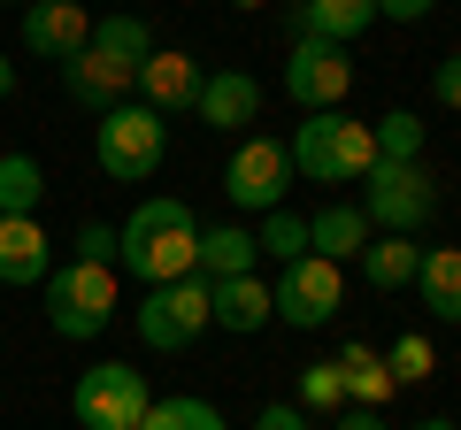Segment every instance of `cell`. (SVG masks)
I'll return each instance as SVG.
<instances>
[{
    "mask_svg": "<svg viewBox=\"0 0 461 430\" xmlns=\"http://www.w3.org/2000/svg\"><path fill=\"white\" fill-rule=\"evenodd\" d=\"M39 292H47V331L77 346V338H100L115 323L123 284H115V262H62V269H47Z\"/></svg>",
    "mask_w": 461,
    "mask_h": 430,
    "instance_id": "3957f363",
    "label": "cell"
},
{
    "mask_svg": "<svg viewBox=\"0 0 461 430\" xmlns=\"http://www.w3.org/2000/svg\"><path fill=\"white\" fill-rule=\"evenodd\" d=\"M362 215H369V231L423 238L430 215H438V177H430L423 162H369V177H362Z\"/></svg>",
    "mask_w": 461,
    "mask_h": 430,
    "instance_id": "5b68a950",
    "label": "cell"
},
{
    "mask_svg": "<svg viewBox=\"0 0 461 430\" xmlns=\"http://www.w3.org/2000/svg\"><path fill=\"white\" fill-rule=\"evenodd\" d=\"M369 246V215L362 200H323V208L308 215V254H323V262H354V254Z\"/></svg>",
    "mask_w": 461,
    "mask_h": 430,
    "instance_id": "2e32d148",
    "label": "cell"
},
{
    "mask_svg": "<svg viewBox=\"0 0 461 430\" xmlns=\"http://www.w3.org/2000/svg\"><path fill=\"white\" fill-rule=\"evenodd\" d=\"M254 262H262V246H254L247 223H215V231H200V246H193V277H208V284L247 277Z\"/></svg>",
    "mask_w": 461,
    "mask_h": 430,
    "instance_id": "d6986e66",
    "label": "cell"
},
{
    "mask_svg": "<svg viewBox=\"0 0 461 430\" xmlns=\"http://www.w3.org/2000/svg\"><path fill=\"white\" fill-rule=\"evenodd\" d=\"M254 430H308V415H300L293 399H269V408L254 415Z\"/></svg>",
    "mask_w": 461,
    "mask_h": 430,
    "instance_id": "1f68e13d",
    "label": "cell"
},
{
    "mask_svg": "<svg viewBox=\"0 0 461 430\" xmlns=\"http://www.w3.org/2000/svg\"><path fill=\"white\" fill-rule=\"evenodd\" d=\"M139 430H223V415H215L200 392H169V399H154V408H147V423H139Z\"/></svg>",
    "mask_w": 461,
    "mask_h": 430,
    "instance_id": "484cf974",
    "label": "cell"
},
{
    "mask_svg": "<svg viewBox=\"0 0 461 430\" xmlns=\"http://www.w3.org/2000/svg\"><path fill=\"white\" fill-rule=\"evenodd\" d=\"M415 430H461V423H454V415H423V423H415Z\"/></svg>",
    "mask_w": 461,
    "mask_h": 430,
    "instance_id": "e575fe53",
    "label": "cell"
},
{
    "mask_svg": "<svg viewBox=\"0 0 461 430\" xmlns=\"http://www.w3.org/2000/svg\"><path fill=\"white\" fill-rule=\"evenodd\" d=\"M62 93L77 100V108H93V116H108V108H123V100L139 93V69H123V62H108L100 47H85V54L62 62Z\"/></svg>",
    "mask_w": 461,
    "mask_h": 430,
    "instance_id": "7c38bea8",
    "label": "cell"
},
{
    "mask_svg": "<svg viewBox=\"0 0 461 430\" xmlns=\"http://www.w3.org/2000/svg\"><path fill=\"white\" fill-rule=\"evenodd\" d=\"M339 430H384V415H377V408H346Z\"/></svg>",
    "mask_w": 461,
    "mask_h": 430,
    "instance_id": "836d02e7",
    "label": "cell"
},
{
    "mask_svg": "<svg viewBox=\"0 0 461 430\" xmlns=\"http://www.w3.org/2000/svg\"><path fill=\"white\" fill-rule=\"evenodd\" d=\"M285 193H293V154H285V139H247V147L230 154L223 169V200L239 215H269L285 208Z\"/></svg>",
    "mask_w": 461,
    "mask_h": 430,
    "instance_id": "9c48e42d",
    "label": "cell"
},
{
    "mask_svg": "<svg viewBox=\"0 0 461 430\" xmlns=\"http://www.w3.org/2000/svg\"><path fill=\"white\" fill-rule=\"evenodd\" d=\"M430 93H438V108H454V116H461V54H446V62L430 69Z\"/></svg>",
    "mask_w": 461,
    "mask_h": 430,
    "instance_id": "f546056e",
    "label": "cell"
},
{
    "mask_svg": "<svg viewBox=\"0 0 461 430\" xmlns=\"http://www.w3.org/2000/svg\"><path fill=\"white\" fill-rule=\"evenodd\" d=\"M77 262H115V231L108 223H85L77 231Z\"/></svg>",
    "mask_w": 461,
    "mask_h": 430,
    "instance_id": "4dcf8cb0",
    "label": "cell"
},
{
    "mask_svg": "<svg viewBox=\"0 0 461 430\" xmlns=\"http://www.w3.org/2000/svg\"><path fill=\"white\" fill-rule=\"evenodd\" d=\"M193 246H200V223H193V208L169 200V193L139 200V208L123 215V231H115V262L131 269L147 292H154V284L193 277Z\"/></svg>",
    "mask_w": 461,
    "mask_h": 430,
    "instance_id": "6da1fadb",
    "label": "cell"
},
{
    "mask_svg": "<svg viewBox=\"0 0 461 430\" xmlns=\"http://www.w3.org/2000/svg\"><path fill=\"white\" fill-rule=\"evenodd\" d=\"M77 430H139L147 423V408H154V392H147V369H131V362H93L77 377Z\"/></svg>",
    "mask_w": 461,
    "mask_h": 430,
    "instance_id": "8992f818",
    "label": "cell"
},
{
    "mask_svg": "<svg viewBox=\"0 0 461 430\" xmlns=\"http://www.w3.org/2000/svg\"><path fill=\"white\" fill-rule=\"evenodd\" d=\"M193 116L208 123V131H247V123L262 116V85H254L247 69H215V77H200Z\"/></svg>",
    "mask_w": 461,
    "mask_h": 430,
    "instance_id": "5bb4252c",
    "label": "cell"
},
{
    "mask_svg": "<svg viewBox=\"0 0 461 430\" xmlns=\"http://www.w3.org/2000/svg\"><path fill=\"white\" fill-rule=\"evenodd\" d=\"M384 369H393V384H423V377H438V346H430L423 331H408V338H393Z\"/></svg>",
    "mask_w": 461,
    "mask_h": 430,
    "instance_id": "83f0119b",
    "label": "cell"
},
{
    "mask_svg": "<svg viewBox=\"0 0 461 430\" xmlns=\"http://www.w3.org/2000/svg\"><path fill=\"white\" fill-rule=\"evenodd\" d=\"M285 154H293V177L300 184H362L369 162H377V139H369L362 116L323 108V116H308L293 139H285Z\"/></svg>",
    "mask_w": 461,
    "mask_h": 430,
    "instance_id": "7a4b0ae2",
    "label": "cell"
},
{
    "mask_svg": "<svg viewBox=\"0 0 461 430\" xmlns=\"http://www.w3.org/2000/svg\"><path fill=\"white\" fill-rule=\"evenodd\" d=\"M254 246H262V262H300L308 254V215H285V208H269L262 215V231H254Z\"/></svg>",
    "mask_w": 461,
    "mask_h": 430,
    "instance_id": "4316f807",
    "label": "cell"
},
{
    "mask_svg": "<svg viewBox=\"0 0 461 430\" xmlns=\"http://www.w3.org/2000/svg\"><path fill=\"white\" fill-rule=\"evenodd\" d=\"M93 47L108 54V62H123V69H147L154 31H147V16H100L93 23Z\"/></svg>",
    "mask_w": 461,
    "mask_h": 430,
    "instance_id": "7402d4cb",
    "label": "cell"
},
{
    "mask_svg": "<svg viewBox=\"0 0 461 430\" xmlns=\"http://www.w3.org/2000/svg\"><path fill=\"white\" fill-rule=\"evenodd\" d=\"M54 238L39 231V215H0V284H47Z\"/></svg>",
    "mask_w": 461,
    "mask_h": 430,
    "instance_id": "9a60e30c",
    "label": "cell"
},
{
    "mask_svg": "<svg viewBox=\"0 0 461 430\" xmlns=\"http://www.w3.org/2000/svg\"><path fill=\"white\" fill-rule=\"evenodd\" d=\"M293 408H300V415H339V408H346V369H339V362H308V369H300Z\"/></svg>",
    "mask_w": 461,
    "mask_h": 430,
    "instance_id": "d4e9b609",
    "label": "cell"
},
{
    "mask_svg": "<svg viewBox=\"0 0 461 430\" xmlns=\"http://www.w3.org/2000/svg\"><path fill=\"white\" fill-rule=\"evenodd\" d=\"M47 200V169L32 154H0V215H39Z\"/></svg>",
    "mask_w": 461,
    "mask_h": 430,
    "instance_id": "603a6c76",
    "label": "cell"
},
{
    "mask_svg": "<svg viewBox=\"0 0 461 430\" xmlns=\"http://www.w3.org/2000/svg\"><path fill=\"white\" fill-rule=\"evenodd\" d=\"M430 8H438V0H377V16H384V23H423Z\"/></svg>",
    "mask_w": 461,
    "mask_h": 430,
    "instance_id": "d6a6232c",
    "label": "cell"
},
{
    "mask_svg": "<svg viewBox=\"0 0 461 430\" xmlns=\"http://www.w3.org/2000/svg\"><path fill=\"white\" fill-rule=\"evenodd\" d=\"M400 384H393V369L384 362H362V369H346V399H354V408H377L384 415V399H393Z\"/></svg>",
    "mask_w": 461,
    "mask_h": 430,
    "instance_id": "f1b7e54d",
    "label": "cell"
},
{
    "mask_svg": "<svg viewBox=\"0 0 461 430\" xmlns=\"http://www.w3.org/2000/svg\"><path fill=\"white\" fill-rule=\"evenodd\" d=\"M0 8H16V0H0Z\"/></svg>",
    "mask_w": 461,
    "mask_h": 430,
    "instance_id": "8d00e7d4",
    "label": "cell"
},
{
    "mask_svg": "<svg viewBox=\"0 0 461 430\" xmlns=\"http://www.w3.org/2000/svg\"><path fill=\"white\" fill-rule=\"evenodd\" d=\"M369 139H377V162H423V116H415V108L377 116V123H369Z\"/></svg>",
    "mask_w": 461,
    "mask_h": 430,
    "instance_id": "cb8c5ba5",
    "label": "cell"
},
{
    "mask_svg": "<svg viewBox=\"0 0 461 430\" xmlns=\"http://www.w3.org/2000/svg\"><path fill=\"white\" fill-rule=\"evenodd\" d=\"M16 39H23V54H39V62H69V54L93 47V16H85V0H23Z\"/></svg>",
    "mask_w": 461,
    "mask_h": 430,
    "instance_id": "8fae6325",
    "label": "cell"
},
{
    "mask_svg": "<svg viewBox=\"0 0 461 430\" xmlns=\"http://www.w3.org/2000/svg\"><path fill=\"white\" fill-rule=\"evenodd\" d=\"M369 23H377V0H300L293 31L300 39H330V47H354Z\"/></svg>",
    "mask_w": 461,
    "mask_h": 430,
    "instance_id": "ffe728a7",
    "label": "cell"
},
{
    "mask_svg": "<svg viewBox=\"0 0 461 430\" xmlns=\"http://www.w3.org/2000/svg\"><path fill=\"white\" fill-rule=\"evenodd\" d=\"M0 93H16V62L8 54H0Z\"/></svg>",
    "mask_w": 461,
    "mask_h": 430,
    "instance_id": "d590c367",
    "label": "cell"
},
{
    "mask_svg": "<svg viewBox=\"0 0 461 430\" xmlns=\"http://www.w3.org/2000/svg\"><path fill=\"white\" fill-rule=\"evenodd\" d=\"M269 315H277V308H269V284H262V269L208 284V323H215V331H239V338H247V331H262Z\"/></svg>",
    "mask_w": 461,
    "mask_h": 430,
    "instance_id": "e0dca14e",
    "label": "cell"
},
{
    "mask_svg": "<svg viewBox=\"0 0 461 430\" xmlns=\"http://www.w3.org/2000/svg\"><path fill=\"white\" fill-rule=\"evenodd\" d=\"M269 308H277V323H293V331H323L330 315L346 308V277H339V262H323V254H300V262H285V277L269 284Z\"/></svg>",
    "mask_w": 461,
    "mask_h": 430,
    "instance_id": "ba28073f",
    "label": "cell"
},
{
    "mask_svg": "<svg viewBox=\"0 0 461 430\" xmlns=\"http://www.w3.org/2000/svg\"><path fill=\"white\" fill-rule=\"evenodd\" d=\"M193 100H200V62L193 54H147V69H139V108H154V116H193Z\"/></svg>",
    "mask_w": 461,
    "mask_h": 430,
    "instance_id": "4fadbf2b",
    "label": "cell"
},
{
    "mask_svg": "<svg viewBox=\"0 0 461 430\" xmlns=\"http://www.w3.org/2000/svg\"><path fill=\"white\" fill-rule=\"evenodd\" d=\"M285 93H293L308 116L346 108V93H354V54L330 47V39H293V54H285Z\"/></svg>",
    "mask_w": 461,
    "mask_h": 430,
    "instance_id": "30bf717a",
    "label": "cell"
},
{
    "mask_svg": "<svg viewBox=\"0 0 461 430\" xmlns=\"http://www.w3.org/2000/svg\"><path fill=\"white\" fill-rule=\"evenodd\" d=\"M415 300H423L430 323H461V246H423Z\"/></svg>",
    "mask_w": 461,
    "mask_h": 430,
    "instance_id": "44dd1931",
    "label": "cell"
},
{
    "mask_svg": "<svg viewBox=\"0 0 461 430\" xmlns=\"http://www.w3.org/2000/svg\"><path fill=\"white\" fill-rule=\"evenodd\" d=\"M354 269H362L369 292H400V284H415V269H423V246L400 231H369V246L354 254Z\"/></svg>",
    "mask_w": 461,
    "mask_h": 430,
    "instance_id": "ac0fdd59",
    "label": "cell"
},
{
    "mask_svg": "<svg viewBox=\"0 0 461 430\" xmlns=\"http://www.w3.org/2000/svg\"><path fill=\"white\" fill-rule=\"evenodd\" d=\"M200 331H208V277L154 284V292L139 300V346L147 354H185Z\"/></svg>",
    "mask_w": 461,
    "mask_h": 430,
    "instance_id": "52a82bcc",
    "label": "cell"
},
{
    "mask_svg": "<svg viewBox=\"0 0 461 430\" xmlns=\"http://www.w3.org/2000/svg\"><path fill=\"white\" fill-rule=\"evenodd\" d=\"M162 154H169V123L154 108H139V100H123V108H108L93 123V162L115 184H147L162 169Z\"/></svg>",
    "mask_w": 461,
    "mask_h": 430,
    "instance_id": "277c9868",
    "label": "cell"
}]
</instances>
